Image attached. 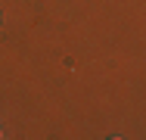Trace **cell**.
<instances>
[{
  "label": "cell",
  "mask_w": 146,
  "mask_h": 140,
  "mask_svg": "<svg viewBox=\"0 0 146 140\" xmlns=\"http://www.w3.org/2000/svg\"><path fill=\"white\" fill-rule=\"evenodd\" d=\"M0 137H3V131H0Z\"/></svg>",
  "instance_id": "obj_1"
}]
</instances>
